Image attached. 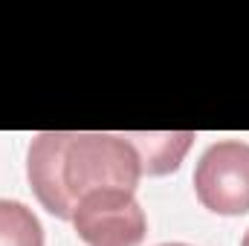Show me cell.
<instances>
[{
  "label": "cell",
  "instance_id": "cell-7",
  "mask_svg": "<svg viewBox=\"0 0 249 246\" xmlns=\"http://www.w3.org/2000/svg\"><path fill=\"white\" fill-rule=\"evenodd\" d=\"M160 246H188V244H160Z\"/></svg>",
  "mask_w": 249,
  "mask_h": 246
},
{
  "label": "cell",
  "instance_id": "cell-5",
  "mask_svg": "<svg viewBox=\"0 0 249 246\" xmlns=\"http://www.w3.org/2000/svg\"><path fill=\"white\" fill-rule=\"evenodd\" d=\"M0 246H44V226L20 200H0Z\"/></svg>",
  "mask_w": 249,
  "mask_h": 246
},
{
  "label": "cell",
  "instance_id": "cell-4",
  "mask_svg": "<svg viewBox=\"0 0 249 246\" xmlns=\"http://www.w3.org/2000/svg\"><path fill=\"white\" fill-rule=\"evenodd\" d=\"M139 157V168L148 177H162L180 168L197 133L191 130H162V133H124Z\"/></svg>",
  "mask_w": 249,
  "mask_h": 246
},
{
  "label": "cell",
  "instance_id": "cell-1",
  "mask_svg": "<svg viewBox=\"0 0 249 246\" xmlns=\"http://www.w3.org/2000/svg\"><path fill=\"white\" fill-rule=\"evenodd\" d=\"M26 177L38 203L53 217L72 220L75 206L90 191H136L142 168L124 133L44 130L29 142Z\"/></svg>",
  "mask_w": 249,
  "mask_h": 246
},
{
  "label": "cell",
  "instance_id": "cell-3",
  "mask_svg": "<svg viewBox=\"0 0 249 246\" xmlns=\"http://www.w3.org/2000/svg\"><path fill=\"white\" fill-rule=\"evenodd\" d=\"M72 229L87 246H139L148 235V217L133 191L99 188L75 206Z\"/></svg>",
  "mask_w": 249,
  "mask_h": 246
},
{
  "label": "cell",
  "instance_id": "cell-2",
  "mask_svg": "<svg viewBox=\"0 0 249 246\" xmlns=\"http://www.w3.org/2000/svg\"><path fill=\"white\" fill-rule=\"evenodd\" d=\"M194 194L203 209L238 217L249 211V142L220 139L194 165Z\"/></svg>",
  "mask_w": 249,
  "mask_h": 246
},
{
  "label": "cell",
  "instance_id": "cell-6",
  "mask_svg": "<svg viewBox=\"0 0 249 246\" xmlns=\"http://www.w3.org/2000/svg\"><path fill=\"white\" fill-rule=\"evenodd\" d=\"M241 246H249V229H247V235H244V241H241Z\"/></svg>",
  "mask_w": 249,
  "mask_h": 246
}]
</instances>
